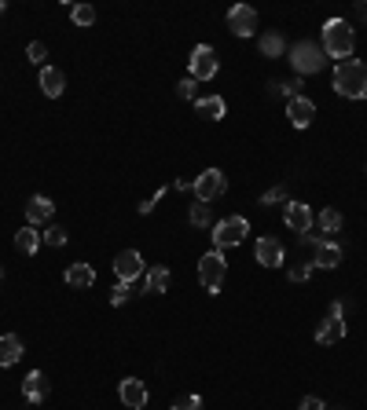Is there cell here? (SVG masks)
<instances>
[{
	"label": "cell",
	"mask_w": 367,
	"mask_h": 410,
	"mask_svg": "<svg viewBox=\"0 0 367 410\" xmlns=\"http://www.w3.org/2000/svg\"><path fill=\"white\" fill-rule=\"evenodd\" d=\"M316 224H320V231H323V235H338V231H342V212L327 205V209L320 212V217H316Z\"/></svg>",
	"instance_id": "cb8c5ba5"
},
{
	"label": "cell",
	"mask_w": 367,
	"mask_h": 410,
	"mask_svg": "<svg viewBox=\"0 0 367 410\" xmlns=\"http://www.w3.org/2000/svg\"><path fill=\"white\" fill-rule=\"evenodd\" d=\"M26 55H29V62H37V67L44 70V59H48V48H44L41 41H34V44H29V48H26Z\"/></svg>",
	"instance_id": "4dcf8cb0"
},
{
	"label": "cell",
	"mask_w": 367,
	"mask_h": 410,
	"mask_svg": "<svg viewBox=\"0 0 367 410\" xmlns=\"http://www.w3.org/2000/svg\"><path fill=\"white\" fill-rule=\"evenodd\" d=\"M169 268L166 264H154L151 271H147V293H166L169 289Z\"/></svg>",
	"instance_id": "603a6c76"
},
{
	"label": "cell",
	"mask_w": 367,
	"mask_h": 410,
	"mask_svg": "<svg viewBox=\"0 0 367 410\" xmlns=\"http://www.w3.org/2000/svg\"><path fill=\"white\" fill-rule=\"evenodd\" d=\"M253 257H258V264H265V268H279L283 264V245L276 238H258Z\"/></svg>",
	"instance_id": "2e32d148"
},
{
	"label": "cell",
	"mask_w": 367,
	"mask_h": 410,
	"mask_svg": "<svg viewBox=\"0 0 367 410\" xmlns=\"http://www.w3.org/2000/svg\"><path fill=\"white\" fill-rule=\"evenodd\" d=\"M345 337V319L342 315H327L320 326H316V341L320 344H338Z\"/></svg>",
	"instance_id": "ac0fdd59"
},
{
	"label": "cell",
	"mask_w": 367,
	"mask_h": 410,
	"mask_svg": "<svg viewBox=\"0 0 367 410\" xmlns=\"http://www.w3.org/2000/svg\"><path fill=\"white\" fill-rule=\"evenodd\" d=\"M195 114H199V118H206V121H220L228 114V103L220 100V95H199V100H195Z\"/></svg>",
	"instance_id": "e0dca14e"
},
{
	"label": "cell",
	"mask_w": 367,
	"mask_h": 410,
	"mask_svg": "<svg viewBox=\"0 0 367 410\" xmlns=\"http://www.w3.org/2000/svg\"><path fill=\"white\" fill-rule=\"evenodd\" d=\"M48 392H52V385H48V377H44L41 370H29V374L22 377V396H26L29 403H44Z\"/></svg>",
	"instance_id": "5bb4252c"
},
{
	"label": "cell",
	"mask_w": 367,
	"mask_h": 410,
	"mask_svg": "<svg viewBox=\"0 0 367 410\" xmlns=\"http://www.w3.org/2000/svg\"><path fill=\"white\" fill-rule=\"evenodd\" d=\"M291 282H309V275H312V260H298V264H291Z\"/></svg>",
	"instance_id": "83f0119b"
},
{
	"label": "cell",
	"mask_w": 367,
	"mask_h": 410,
	"mask_svg": "<svg viewBox=\"0 0 367 410\" xmlns=\"http://www.w3.org/2000/svg\"><path fill=\"white\" fill-rule=\"evenodd\" d=\"M250 235V224L243 217H225L213 227V250H228V245H239Z\"/></svg>",
	"instance_id": "5b68a950"
},
{
	"label": "cell",
	"mask_w": 367,
	"mask_h": 410,
	"mask_svg": "<svg viewBox=\"0 0 367 410\" xmlns=\"http://www.w3.org/2000/svg\"><path fill=\"white\" fill-rule=\"evenodd\" d=\"M0 286H4V268H0Z\"/></svg>",
	"instance_id": "ab89813d"
},
{
	"label": "cell",
	"mask_w": 367,
	"mask_h": 410,
	"mask_svg": "<svg viewBox=\"0 0 367 410\" xmlns=\"http://www.w3.org/2000/svg\"><path fill=\"white\" fill-rule=\"evenodd\" d=\"M228 191V176L220 172V169H206V172H199V179H195V194H199V202H217L220 194Z\"/></svg>",
	"instance_id": "8992f818"
},
{
	"label": "cell",
	"mask_w": 367,
	"mask_h": 410,
	"mask_svg": "<svg viewBox=\"0 0 367 410\" xmlns=\"http://www.w3.org/2000/svg\"><path fill=\"white\" fill-rule=\"evenodd\" d=\"M118 396L129 410H143L147 406V385H143L140 377H125V381L118 385Z\"/></svg>",
	"instance_id": "7c38bea8"
},
{
	"label": "cell",
	"mask_w": 367,
	"mask_h": 410,
	"mask_svg": "<svg viewBox=\"0 0 367 410\" xmlns=\"http://www.w3.org/2000/svg\"><path fill=\"white\" fill-rule=\"evenodd\" d=\"M22 359V341L15 334H0V367H15Z\"/></svg>",
	"instance_id": "44dd1931"
},
{
	"label": "cell",
	"mask_w": 367,
	"mask_h": 410,
	"mask_svg": "<svg viewBox=\"0 0 367 410\" xmlns=\"http://www.w3.org/2000/svg\"><path fill=\"white\" fill-rule=\"evenodd\" d=\"M41 88H44L48 100H59V95L67 92V74L55 70V67H44L41 70Z\"/></svg>",
	"instance_id": "d6986e66"
},
{
	"label": "cell",
	"mask_w": 367,
	"mask_h": 410,
	"mask_svg": "<svg viewBox=\"0 0 367 410\" xmlns=\"http://www.w3.org/2000/svg\"><path fill=\"white\" fill-rule=\"evenodd\" d=\"M114 275H118V282H133V278L143 275V257L136 250H121L114 257Z\"/></svg>",
	"instance_id": "8fae6325"
},
{
	"label": "cell",
	"mask_w": 367,
	"mask_h": 410,
	"mask_svg": "<svg viewBox=\"0 0 367 410\" xmlns=\"http://www.w3.org/2000/svg\"><path fill=\"white\" fill-rule=\"evenodd\" d=\"M291 62H294L298 77H305V74H320V70H323V62H327V55H323V48H320V44L301 41V44H294V48H291Z\"/></svg>",
	"instance_id": "3957f363"
},
{
	"label": "cell",
	"mask_w": 367,
	"mask_h": 410,
	"mask_svg": "<svg viewBox=\"0 0 367 410\" xmlns=\"http://www.w3.org/2000/svg\"><path fill=\"white\" fill-rule=\"evenodd\" d=\"M301 410H327V406H323V399H316V396H305V399H301Z\"/></svg>",
	"instance_id": "d590c367"
},
{
	"label": "cell",
	"mask_w": 367,
	"mask_h": 410,
	"mask_svg": "<svg viewBox=\"0 0 367 410\" xmlns=\"http://www.w3.org/2000/svg\"><path fill=\"white\" fill-rule=\"evenodd\" d=\"M334 92L345 95V100H367V67L356 59L342 62L334 70Z\"/></svg>",
	"instance_id": "6da1fadb"
},
{
	"label": "cell",
	"mask_w": 367,
	"mask_h": 410,
	"mask_svg": "<svg viewBox=\"0 0 367 410\" xmlns=\"http://www.w3.org/2000/svg\"><path fill=\"white\" fill-rule=\"evenodd\" d=\"M356 15H360V22H367V0H360V4H356Z\"/></svg>",
	"instance_id": "f35d334b"
},
{
	"label": "cell",
	"mask_w": 367,
	"mask_h": 410,
	"mask_svg": "<svg viewBox=\"0 0 367 410\" xmlns=\"http://www.w3.org/2000/svg\"><path fill=\"white\" fill-rule=\"evenodd\" d=\"M301 88H305V85H301V77L283 81V95H286V103H291V100H298V95H301Z\"/></svg>",
	"instance_id": "d6a6232c"
},
{
	"label": "cell",
	"mask_w": 367,
	"mask_h": 410,
	"mask_svg": "<svg viewBox=\"0 0 367 410\" xmlns=\"http://www.w3.org/2000/svg\"><path fill=\"white\" fill-rule=\"evenodd\" d=\"M52 212H55V205H52V198H44V194H34V198L26 202V220H29V227L48 224V220H52Z\"/></svg>",
	"instance_id": "9a60e30c"
},
{
	"label": "cell",
	"mask_w": 367,
	"mask_h": 410,
	"mask_svg": "<svg viewBox=\"0 0 367 410\" xmlns=\"http://www.w3.org/2000/svg\"><path fill=\"white\" fill-rule=\"evenodd\" d=\"M286 118H291L294 128H309V125L316 121V103L305 100V95H298V100L286 103Z\"/></svg>",
	"instance_id": "4fadbf2b"
},
{
	"label": "cell",
	"mask_w": 367,
	"mask_h": 410,
	"mask_svg": "<svg viewBox=\"0 0 367 410\" xmlns=\"http://www.w3.org/2000/svg\"><path fill=\"white\" fill-rule=\"evenodd\" d=\"M41 235H37V227H22L19 235H15V250H19L22 257H34L37 250H41Z\"/></svg>",
	"instance_id": "7402d4cb"
},
{
	"label": "cell",
	"mask_w": 367,
	"mask_h": 410,
	"mask_svg": "<svg viewBox=\"0 0 367 410\" xmlns=\"http://www.w3.org/2000/svg\"><path fill=\"white\" fill-rule=\"evenodd\" d=\"M162 194H166V191H154V198H147V202H140V212H143V217H147V212L154 209V202H158V198H162Z\"/></svg>",
	"instance_id": "8d00e7d4"
},
{
	"label": "cell",
	"mask_w": 367,
	"mask_h": 410,
	"mask_svg": "<svg viewBox=\"0 0 367 410\" xmlns=\"http://www.w3.org/2000/svg\"><path fill=\"white\" fill-rule=\"evenodd\" d=\"M301 242L312 245V268H338L342 264V250L331 238H316V235H301Z\"/></svg>",
	"instance_id": "ba28073f"
},
{
	"label": "cell",
	"mask_w": 367,
	"mask_h": 410,
	"mask_svg": "<svg viewBox=\"0 0 367 410\" xmlns=\"http://www.w3.org/2000/svg\"><path fill=\"white\" fill-rule=\"evenodd\" d=\"M283 224L301 238V235H309V231H312L316 217H312V209H309L305 202H286V205H283Z\"/></svg>",
	"instance_id": "9c48e42d"
},
{
	"label": "cell",
	"mask_w": 367,
	"mask_h": 410,
	"mask_svg": "<svg viewBox=\"0 0 367 410\" xmlns=\"http://www.w3.org/2000/svg\"><path fill=\"white\" fill-rule=\"evenodd\" d=\"M225 275H228V260H225V253H220V250H210V253L199 260V282L210 289V293L220 289Z\"/></svg>",
	"instance_id": "277c9868"
},
{
	"label": "cell",
	"mask_w": 367,
	"mask_h": 410,
	"mask_svg": "<svg viewBox=\"0 0 367 410\" xmlns=\"http://www.w3.org/2000/svg\"><path fill=\"white\" fill-rule=\"evenodd\" d=\"M62 278H67V286H74V289H92L95 286L92 264H70L67 271H62Z\"/></svg>",
	"instance_id": "ffe728a7"
},
{
	"label": "cell",
	"mask_w": 367,
	"mask_h": 410,
	"mask_svg": "<svg viewBox=\"0 0 367 410\" xmlns=\"http://www.w3.org/2000/svg\"><path fill=\"white\" fill-rule=\"evenodd\" d=\"M191 224H195V227H210V224H213V212H210V205H206V202L191 205Z\"/></svg>",
	"instance_id": "484cf974"
},
{
	"label": "cell",
	"mask_w": 367,
	"mask_h": 410,
	"mask_svg": "<svg viewBox=\"0 0 367 410\" xmlns=\"http://www.w3.org/2000/svg\"><path fill=\"white\" fill-rule=\"evenodd\" d=\"M327 315H345V304H342V301H331V311H327Z\"/></svg>",
	"instance_id": "74e56055"
},
{
	"label": "cell",
	"mask_w": 367,
	"mask_h": 410,
	"mask_svg": "<svg viewBox=\"0 0 367 410\" xmlns=\"http://www.w3.org/2000/svg\"><path fill=\"white\" fill-rule=\"evenodd\" d=\"M220 70V59L210 44H199L195 52H191V77L195 81H213Z\"/></svg>",
	"instance_id": "52a82bcc"
},
{
	"label": "cell",
	"mask_w": 367,
	"mask_h": 410,
	"mask_svg": "<svg viewBox=\"0 0 367 410\" xmlns=\"http://www.w3.org/2000/svg\"><path fill=\"white\" fill-rule=\"evenodd\" d=\"M177 95H180V100H199V81L195 77H184L180 85H177Z\"/></svg>",
	"instance_id": "f546056e"
},
{
	"label": "cell",
	"mask_w": 367,
	"mask_h": 410,
	"mask_svg": "<svg viewBox=\"0 0 367 410\" xmlns=\"http://www.w3.org/2000/svg\"><path fill=\"white\" fill-rule=\"evenodd\" d=\"M70 19H74V26H92L95 22V8L92 4H70Z\"/></svg>",
	"instance_id": "d4e9b609"
},
{
	"label": "cell",
	"mask_w": 367,
	"mask_h": 410,
	"mask_svg": "<svg viewBox=\"0 0 367 410\" xmlns=\"http://www.w3.org/2000/svg\"><path fill=\"white\" fill-rule=\"evenodd\" d=\"M0 11H4V0H0Z\"/></svg>",
	"instance_id": "60d3db41"
},
{
	"label": "cell",
	"mask_w": 367,
	"mask_h": 410,
	"mask_svg": "<svg viewBox=\"0 0 367 410\" xmlns=\"http://www.w3.org/2000/svg\"><path fill=\"white\" fill-rule=\"evenodd\" d=\"M261 52L276 59V55L283 52V37H279V34H265V37H261Z\"/></svg>",
	"instance_id": "f1b7e54d"
},
{
	"label": "cell",
	"mask_w": 367,
	"mask_h": 410,
	"mask_svg": "<svg viewBox=\"0 0 367 410\" xmlns=\"http://www.w3.org/2000/svg\"><path fill=\"white\" fill-rule=\"evenodd\" d=\"M125 301H129V282H118L114 289H110V304H114V308H121Z\"/></svg>",
	"instance_id": "836d02e7"
},
{
	"label": "cell",
	"mask_w": 367,
	"mask_h": 410,
	"mask_svg": "<svg viewBox=\"0 0 367 410\" xmlns=\"http://www.w3.org/2000/svg\"><path fill=\"white\" fill-rule=\"evenodd\" d=\"M353 48H356V34H353V26H349L345 19L323 22V55L349 59V55H353Z\"/></svg>",
	"instance_id": "7a4b0ae2"
},
{
	"label": "cell",
	"mask_w": 367,
	"mask_h": 410,
	"mask_svg": "<svg viewBox=\"0 0 367 410\" xmlns=\"http://www.w3.org/2000/svg\"><path fill=\"white\" fill-rule=\"evenodd\" d=\"M41 238H44V245H55V250H59V245H67V238H70V235H67V227L52 224V227H48V231H44Z\"/></svg>",
	"instance_id": "4316f807"
},
{
	"label": "cell",
	"mask_w": 367,
	"mask_h": 410,
	"mask_svg": "<svg viewBox=\"0 0 367 410\" xmlns=\"http://www.w3.org/2000/svg\"><path fill=\"white\" fill-rule=\"evenodd\" d=\"M228 29L235 37H253V34H258V11L246 8V4H235L228 11Z\"/></svg>",
	"instance_id": "30bf717a"
},
{
	"label": "cell",
	"mask_w": 367,
	"mask_h": 410,
	"mask_svg": "<svg viewBox=\"0 0 367 410\" xmlns=\"http://www.w3.org/2000/svg\"><path fill=\"white\" fill-rule=\"evenodd\" d=\"M272 202H291V198H286V191H283V187H272V191H265V194H261V205H272Z\"/></svg>",
	"instance_id": "e575fe53"
},
{
	"label": "cell",
	"mask_w": 367,
	"mask_h": 410,
	"mask_svg": "<svg viewBox=\"0 0 367 410\" xmlns=\"http://www.w3.org/2000/svg\"><path fill=\"white\" fill-rule=\"evenodd\" d=\"M169 410H202V399L199 396H177Z\"/></svg>",
	"instance_id": "1f68e13d"
}]
</instances>
